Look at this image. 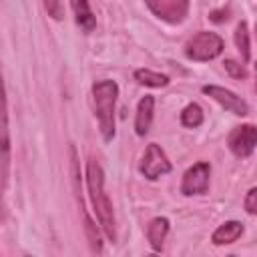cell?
I'll return each instance as SVG.
<instances>
[{"instance_id": "obj_1", "label": "cell", "mask_w": 257, "mask_h": 257, "mask_svg": "<svg viewBox=\"0 0 257 257\" xmlns=\"http://www.w3.org/2000/svg\"><path fill=\"white\" fill-rule=\"evenodd\" d=\"M86 187H88V197L94 209V215L100 223L102 233L106 235L108 241H116V223H114V211H112V203L104 191V173L102 167L90 159L86 163Z\"/></svg>"}, {"instance_id": "obj_2", "label": "cell", "mask_w": 257, "mask_h": 257, "mask_svg": "<svg viewBox=\"0 0 257 257\" xmlns=\"http://www.w3.org/2000/svg\"><path fill=\"white\" fill-rule=\"evenodd\" d=\"M118 86L114 80H96L92 84V102H94V114L98 118V126L102 133V139L108 143L114 137V106H116Z\"/></svg>"}, {"instance_id": "obj_3", "label": "cell", "mask_w": 257, "mask_h": 257, "mask_svg": "<svg viewBox=\"0 0 257 257\" xmlns=\"http://www.w3.org/2000/svg\"><path fill=\"white\" fill-rule=\"evenodd\" d=\"M10 175V128H8V102L6 88L0 74V211L4 209V193Z\"/></svg>"}, {"instance_id": "obj_4", "label": "cell", "mask_w": 257, "mask_h": 257, "mask_svg": "<svg viewBox=\"0 0 257 257\" xmlns=\"http://www.w3.org/2000/svg\"><path fill=\"white\" fill-rule=\"evenodd\" d=\"M221 52H223V38L215 32H209V30L197 32L185 44V56L191 58V60H197V62L213 60Z\"/></svg>"}, {"instance_id": "obj_5", "label": "cell", "mask_w": 257, "mask_h": 257, "mask_svg": "<svg viewBox=\"0 0 257 257\" xmlns=\"http://www.w3.org/2000/svg\"><path fill=\"white\" fill-rule=\"evenodd\" d=\"M171 169H173V167H171V161L167 159L165 151H163L159 145L151 143V145L147 147V151H145L141 163H139V171H141L149 181H155V179H159V177L171 173Z\"/></svg>"}, {"instance_id": "obj_6", "label": "cell", "mask_w": 257, "mask_h": 257, "mask_svg": "<svg viewBox=\"0 0 257 257\" xmlns=\"http://www.w3.org/2000/svg\"><path fill=\"white\" fill-rule=\"evenodd\" d=\"M149 10L169 24H181L189 14V0H145Z\"/></svg>"}, {"instance_id": "obj_7", "label": "cell", "mask_w": 257, "mask_h": 257, "mask_svg": "<svg viewBox=\"0 0 257 257\" xmlns=\"http://www.w3.org/2000/svg\"><path fill=\"white\" fill-rule=\"evenodd\" d=\"M209 177H211V167L205 161L195 163L193 167L187 169L181 181V193L191 197V195H203L209 189Z\"/></svg>"}, {"instance_id": "obj_8", "label": "cell", "mask_w": 257, "mask_h": 257, "mask_svg": "<svg viewBox=\"0 0 257 257\" xmlns=\"http://www.w3.org/2000/svg\"><path fill=\"white\" fill-rule=\"evenodd\" d=\"M227 145H229V149H231V153L235 157H239V159L249 157L255 151V145H257V128L253 124L235 126L229 133Z\"/></svg>"}, {"instance_id": "obj_9", "label": "cell", "mask_w": 257, "mask_h": 257, "mask_svg": "<svg viewBox=\"0 0 257 257\" xmlns=\"http://www.w3.org/2000/svg\"><path fill=\"white\" fill-rule=\"evenodd\" d=\"M203 92H205L207 96H211L215 102H219L225 110H229V112H233V114H237V116H245V114L249 112L247 102H245L241 96H237L235 92H231V90H227V88H223V86L205 84V86H203Z\"/></svg>"}, {"instance_id": "obj_10", "label": "cell", "mask_w": 257, "mask_h": 257, "mask_svg": "<svg viewBox=\"0 0 257 257\" xmlns=\"http://www.w3.org/2000/svg\"><path fill=\"white\" fill-rule=\"evenodd\" d=\"M153 112H155V98L151 94L143 96L137 104V116H135V131L139 137H145L151 128L153 122Z\"/></svg>"}, {"instance_id": "obj_11", "label": "cell", "mask_w": 257, "mask_h": 257, "mask_svg": "<svg viewBox=\"0 0 257 257\" xmlns=\"http://www.w3.org/2000/svg\"><path fill=\"white\" fill-rule=\"evenodd\" d=\"M167 233H169V219L167 217H155L147 225V239H149V245L153 247V251L163 249Z\"/></svg>"}, {"instance_id": "obj_12", "label": "cell", "mask_w": 257, "mask_h": 257, "mask_svg": "<svg viewBox=\"0 0 257 257\" xmlns=\"http://www.w3.org/2000/svg\"><path fill=\"white\" fill-rule=\"evenodd\" d=\"M243 233V223L239 221H227L223 225H219L213 235H211V241L215 245H229V243H235Z\"/></svg>"}, {"instance_id": "obj_13", "label": "cell", "mask_w": 257, "mask_h": 257, "mask_svg": "<svg viewBox=\"0 0 257 257\" xmlns=\"http://www.w3.org/2000/svg\"><path fill=\"white\" fill-rule=\"evenodd\" d=\"M70 6H72V12H74V18H76V24H78L84 32L94 30L96 18H94V14H92V10H90L88 0H70Z\"/></svg>"}, {"instance_id": "obj_14", "label": "cell", "mask_w": 257, "mask_h": 257, "mask_svg": "<svg viewBox=\"0 0 257 257\" xmlns=\"http://www.w3.org/2000/svg\"><path fill=\"white\" fill-rule=\"evenodd\" d=\"M233 38H235L237 50L241 52V60L249 62L251 60V40H249V26H247V22H239L237 24Z\"/></svg>"}, {"instance_id": "obj_15", "label": "cell", "mask_w": 257, "mask_h": 257, "mask_svg": "<svg viewBox=\"0 0 257 257\" xmlns=\"http://www.w3.org/2000/svg\"><path fill=\"white\" fill-rule=\"evenodd\" d=\"M135 78L139 84H145V86H153V88H161V86H167L169 84V76L161 74V72H153L149 68H139L135 70Z\"/></svg>"}, {"instance_id": "obj_16", "label": "cell", "mask_w": 257, "mask_h": 257, "mask_svg": "<svg viewBox=\"0 0 257 257\" xmlns=\"http://www.w3.org/2000/svg\"><path fill=\"white\" fill-rule=\"evenodd\" d=\"M181 122H183V126H187V128H197V126H201V122H203V108H201L197 102L187 104V106L183 108V112H181Z\"/></svg>"}, {"instance_id": "obj_17", "label": "cell", "mask_w": 257, "mask_h": 257, "mask_svg": "<svg viewBox=\"0 0 257 257\" xmlns=\"http://www.w3.org/2000/svg\"><path fill=\"white\" fill-rule=\"evenodd\" d=\"M223 64H225V70H227L233 78H247V70H245V66H243L241 62H235V60L227 58Z\"/></svg>"}, {"instance_id": "obj_18", "label": "cell", "mask_w": 257, "mask_h": 257, "mask_svg": "<svg viewBox=\"0 0 257 257\" xmlns=\"http://www.w3.org/2000/svg\"><path fill=\"white\" fill-rule=\"evenodd\" d=\"M44 8L48 12V16H52L54 20H60L64 14H62V4L60 0H44Z\"/></svg>"}, {"instance_id": "obj_19", "label": "cell", "mask_w": 257, "mask_h": 257, "mask_svg": "<svg viewBox=\"0 0 257 257\" xmlns=\"http://www.w3.org/2000/svg\"><path fill=\"white\" fill-rule=\"evenodd\" d=\"M243 205H245V211L249 215H255L257 213V189L255 187L247 191V197H245V203Z\"/></svg>"}]
</instances>
